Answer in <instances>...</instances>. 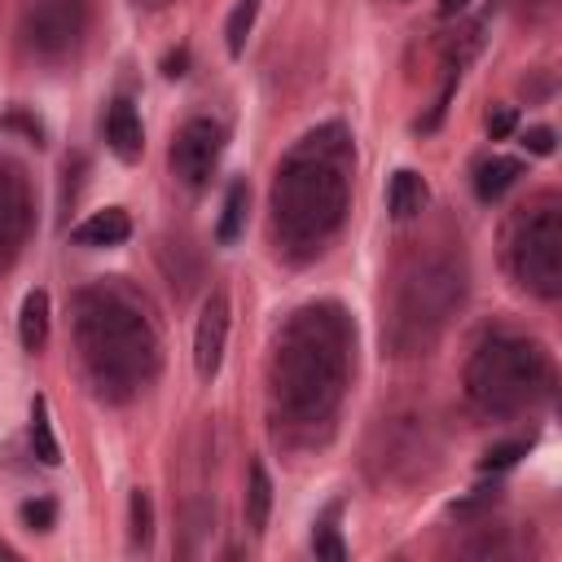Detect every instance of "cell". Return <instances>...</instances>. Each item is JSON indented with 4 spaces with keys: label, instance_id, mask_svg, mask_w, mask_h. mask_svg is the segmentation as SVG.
Returning <instances> with one entry per match:
<instances>
[{
    "label": "cell",
    "instance_id": "cell-5",
    "mask_svg": "<svg viewBox=\"0 0 562 562\" xmlns=\"http://www.w3.org/2000/svg\"><path fill=\"white\" fill-rule=\"evenodd\" d=\"M465 299V268L452 255H426L417 259L400 290L391 312V342L400 351H417L439 338V329L452 321V312Z\"/></svg>",
    "mask_w": 562,
    "mask_h": 562
},
{
    "label": "cell",
    "instance_id": "cell-23",
    "mask_svg": "<svg viewBox=\"0 0 562 562\" xmlns=\"http://www.w3.org/2000/svg\"><path fill=\"white\" fill-rule=\"evenodd\" d=\"M518 457H527V443H522V439H509V443H492V448L483 452L479 470H483V474H501V470L518 465Z\"/></svg>",
    "mask_w": 562,
    "mask_h": 562
},
{
    "label": "cell",
    "instance_id": "cell-12",
    "mask_svg": "<svg viewBox=\"0 0 562 562\" xmlns=\"http://www.w3.org/2000/svg\"><path fill=\"white\" fill-rule=\"evenodd\" d=\"M132 237V215L123 206H105V211H92L83 224H75L70 241L75 246H119Z\"/></svg>",
    "mask_w": 562,
    "mask_h": 562
},
{
    "label": "cell",
    "instance_id": "cell-27",
    "mask_svg": "<svg viewBox=\"0 0 562 562\" xmlns=\"http://www.w3.org/2000/svg\"><path fill=\"white\" fill-rule=\"evenodd\" d=\"M514 127H518V110H514V105H501V110L487 114V132H492V140H505Z\"/></svg>",
    "mask_w": 562,
    "mask_h": 562
},
{
    "label": "cell",
    "instance_id": "cell-3",
    "mask_svg": "<svg viewBox=\"0 0 562 562\" xmlns=\"http://www.w3.org/2000/svg\"><path fill=\"white\" fill-rule=\"evenodd\" d=\"M70 329L92 391L110 404H127L158 373V334L145 321V307L110 285H83L70 303Z\"/></svg>",
    "mask_w": 562,
    "mask_h": 562
},
{
    "label": "cell",
    "instance_id": "cell-8",
    "mask_svg": "<svg viewBox=\"0 0 562 562\" xmlns=\"http://www.w3.org/2000/svg\"><path fill=\"white\" fill-rule=\"evenodd\" d=\"M220 154H224V123H215L206 114H193V119H184L176 127L171 149H167V162H171V176L189 193H198V189H206Z\"/></svg>",
    "mask_w": 562,
    "mask_h": 562
},
{
    "label": "cell",
    "instance_id": "cell-10",
    "mask_svg": "<svg viewBox=\"0 0 562 562\" xmlns=\"http://www.w3.org/2000/svg\"><path fill=\"white\" fill-rule=\"evenodd\" d=\"M228 321H233V307H228V290H211L202 299V312H198V329H193V369L202 382H211L224 364V347H228Z\"/></svg>",
    "mask_w": 562,
    "mask_h": 562
},
{
    "label": "cell",
    "instance_id": "cell-9",
    "mask_svg": "<svg viewBox=\"0 0 562 562\" xmlns=\"http://www.w3.org/2000/svg\"><path fill=\"white\" fill-rule=\"evenodd\" d=\"M31 228H35V193L22 167L0 162V272L22 255Z\"/></svg>",
    "mask_w": 562,
    "mask_h": 562
},
{
    "label": "cell",
    "instance_id": "cell-14",
    "mask_svg": "<svg viewBox=\"0 0 562 562\" xmlns=\"http://www.w3.org/2000/svg\"><path fill=\"white\" fill-rule=\"evenodd\" d=\"M426 202H430L426 180H422L417 171L400 167V171L391 176V184H386V211H391L395 220H413V215H422V211H426Z\"/></svg>",
    "mask_w": 562,
    "mask_h": 562
},
{
    "label": "cell",
    "instance_id": "cell-11",
    "mask_svg": "<svg viewBox=\"0 0 562 562\" xmlns=\"http://www.w3.org/2000/svg\"><path fill=\"white\" fill-rule=\"evenodd\" d=\"M105 145L119 162H136L145 154V127H140V114L132 110V101H110L105 110Z\"/></svg>",
    "mask_w": 562,
    "mask_h": 562
},
{
    "label": "cell",
    "instance_id": "cell-17",
    "mask_svg": "<svg viewBox=\"0 0 562 562\" xmlns=\"http://www.w3.org/2000/svg\"><path fill=\"white\" fill-rule=\"evenodd\" d=\"M246 202H250L246 180H233L224 189V206H220V224H215V241L220 246H233L241 237V228H246Z\"/></svg>",
    "mask_w": 562,
    "mask_h": 562
},
{
    "label": "cell",
    "instance_id": "cell-19",
    "mask_svg": "<svg viewBox=\"0 0 562 562\" xmlns=\"http://www.w3.org/2000/svg\"><path fill=\"white\" fill-rule=\"evenodd\" d=\"M127 536H132V549L149 553V544H154V501H149L145 487H136L127 496Z\"/></svg>",
    "mask_w": 562,
    "mask_h": 562
},
{
    "label": "cell",
    "instance_id": "cell-22",
    "mask_svg": "<svg viewBox=\"0 0 562 562\" xmlns=\"http://www.w3.org/2000/svg\"><path fill=\"white\" fill-rule=\"evenodd\" d=\"M18 518H22L26 531H53V527H57V501H48V496H31V501H22Z\"/></svg>",
    "mask_w": 562,
    "mask_h": 562
},
{
    "label": "cell",
    "instance_id": "cell-30",
    "mask_svg": "<svg viewBox=\"0 0 562 562\" xmlns=\"http://www.w3.org/2000/svg\"><path fill=\"white\" fill-rule=\"evenodd\" d=\"M0 558H4V562H18V558H22V553H18V549H13V544H9V540H0Z\"/></svg>",
    "mask_w": 562,
    "mask_h": 562
},
{
    "label": "cell",
    "instance_id": "cell-1",
    "mask_svg": "<svg viewBox=\"0 0 562 562\" xmlns=\"http://www.w3.org/2000/svg\"><path fill=\"white\" fill-rule=\"evenodd\" d=\"M351 373V321L338 303H312L294 312L277 338L268 382L272 413L294 439H321L334 426Z\"/></svg>",
    "mask_w": 562,
    "mask_h": 562
},
{
    "label": "cell",
    "instance_id": "cell-13",
    "mask_svg": "<svg viewBox=\"0 0 562 562\" xmlns=\"http://www.w3.org/2000/svg\"><path fill=\"white\" fill-rule=\"evenodd\" d=\"M518 176H522V162H518V158L492 154V158H483L479 171H474V198H479V202H501V198L518 184Z\"/></svg>",
    "mask_w": 562,
    "mask_h": 562
},
{
    "label": "cell",
    "instance_id": "cell-25",
    "mask_svg": "<svg viewBox=\"0 0 562 562\" xmlns=\"http://www.w3.org/2000/svg\"><path fill=\"white\" fill-rule=\"evenodd\" d=\"M496 501H501V492H496V487H479L474 496H465V501H452V509H448V514H452V518H474L479 509H492Z\"/></svg>",
    "mask_w": 562,
    "mask_h": 562
},
{
    "label": "cell",
    "instance_id": "cell-29",
    "mask_svg": "<svg viewBox=\"0 0 562 562\" xmlns=\"http://www.w3.org/2000/svg\"><path fill=\"white\" fill-rule=\"evenodd\" d=\"M465 4H470V0H439V18H457Z\"/></svg>",
    "mask_w": 562,
    "mask_h": 562
},
{
    "label": "cell",
    "instance_id": "cell-16",
    "mask_svg": "<svg viewBox=\"0 0 562 562\" xmlns=\"http://www.w3.org/2000/svg\"><path fill=\"white\" fill-rule=\"evenodd\" d=\"M18 338L26 351H40L48 342V294L44 290H26L22 312H18Z\"/></svg>",
    "mask_w": 562,
    "mask_h": 562
},
{
    "label": "cell",
    "instance_id": "cell-18",
    "mask_svg": "<svg viewBox=\"0 0 562 562\" xmlns=\"http://www.w3.org/2000/svg\"><path fill=\"white\" fill-rule=\"evenodd\" d=\"M31 452H35L40 465H57V461H61V448H57L53 417H48V400H44V395L31 400Z\"/></svg>",
    "mask_w": 562,
    "mask_h": 562
},
{
    "label": "cell",
    "instance_id": "cell-24",
    "mask_svg": "<svg viewBox=\"0 0 562 562\" xmlns=\"http://www.w3.org/2000/svg\"><path fill=\"white\" fill-rule=\"evenodd\" d=\"M0 127H4V132H22L31 145H44V136H48L44 123H40L35 114H26V110H9V114L0 119Z\"/></svg>",
    "mask_w": 562,
    "mask_h": 562
},
{
    "label": "cell",
    "instance_id": "cell-15",
    "mask_svg": "<svg viewBox=\"0 0 562 562\" xmlns=\"http://www.w3.org/2000/svg\"><path fill=\"white\" fill-rule=\"evenodd\" d=\"M268 514H272V479H268L263 461H250V470H246V527L255 536H263Z\"/></svg>",
    "mask_w": 562,
    "mask_h": 562
},
{
    "label": "cell",
    "instance_id": "cell-31",
    "mask_svg": "<svg viewBox=\"0 0 562 562\" xmlns=\"http://www.w3.org/2000/svg\"><path fill=\"white\" fill-rule=\"evenodd\" d=\"M132 4H140V9H162V4H171V0H132Z\"/></svg>",
    "mask_w": 562,
    "mask_h": 562
},
{
    "label": "cell",
    "instance_id": "cell-20",
    "mask_svg": "<svg viewBox=\"0 0 562 562\" xmlns=\"http://www.w3.org/2000/svg\"><path fill=\"white\" fill-rule=\"evenodd\" d=\"M255 13H259V0H241V4L228 13V22H224V48H228V57H241V53H246Z\"/></svg>",
    "mask_w": 562,
    "mask_h": 562
},
{
    "label": "cell",
    "instance_id": "cell-28",
    "mask_svg": "<svg viewBox=\"0 0 562 562\" xmlns=\"http://www.w3.org/2000/svg\"><path fill=\"white\" fill-rule=\"evenodd\" d=\"M162 75H167V79H180V75H189V48H176V53H167V57H162Z\"/></svg>",
    "mask_w": 562,
    "mask_h": 562
},
{
    "label": "cell",
    "instance_id": "cell-21",
    "mask_svg": "<svg viewBox=\"0 0 562 562\" xmlns=\"http://www.w3.org/2000/svg\"><path fill=\"white\" fill-rule=\"evenodd\" d=\"M334 514H338V505L325 509V518L316 522V531H312V553L325 558V562H347V544H342V536H338V527H334Z\"/></svg>",
    "mask_w": 562,
    "mask_h": 562
},
{
    "label": "cell",
    "instance_id": "cell-2",
    "mask_svg": "<svg viewBox=\"0 0 562 562\" xmlns=\"http://www.w3.org/2000/svg\"><path fill=\"white\" fill-rule=\"evenodd\" d=\"M351 140L338 123L307 132L277 167L272 233L290 259H312L342 228L351 202Z\"/></svg>",
    "mask_w": 562,
    "mask_h": 562
},
{
    "label": "cell",
    "instance_id": "cell-4",
    "mask_svg": "<svg viewBox=\"0 0 562 562\" xmlns=\"http://www.w3.org/2000/svg\"><path fill=\"white\" fill-rule=\"evenodd\" d=\"M553 391V360L536 338L522 334H492L465 360V395L492 413L514 417L549 400Z\"/></svg>",
    "mask_w": 562,
    "mask_h": 562
},
{
    "label": "cell",
    "instance_id": "cell-26",
    "mask_svg": "<svg viewBox=\"0 0 562 562\" xmlns=\"http://www.w3.org/2000/svg\"><path fill=\"white\" fill-rule=\"evenodd\" d=\"M553 140H558V136H553V127H544V123H536V127L522 132V149H527V154H540V158L553 154Z\"/></svg>",
    "mask_w": 562,
    "mask_h": 562
},
{
    "label": "cell",
    "instance_id": "cell-7",
    "mask_svg": "<svg viewBox=\"0 0 562 562\" xmlns=\"http://www.w3.org/2000/svg\"><path fill=\"white\" fill-rule=\"evenodd\" d=\"M83 31H88V4L83 0H40L22 18V40L44 61L70 57L79 48Z\"/></svg>",
    "mask_w": 562,
    "mask_h": 562
},
{
    "label": "cell",
    "instance_id": "cell-6",
    "mask_svg": "<svg viewBox=\"0 0 562 562\" xmlns=\"http://www.w3.org/2000/svg\"><path fill=\"white\" fill-rule=\"evenodd\" d=\"M505 259L514 281L527 285L531 294L540 299L562 294V206L553 193L522 206V215L509 224Z\"/></svg>",
    "mask_w": 562,
    "mask_h": 562
}]
</instances>
